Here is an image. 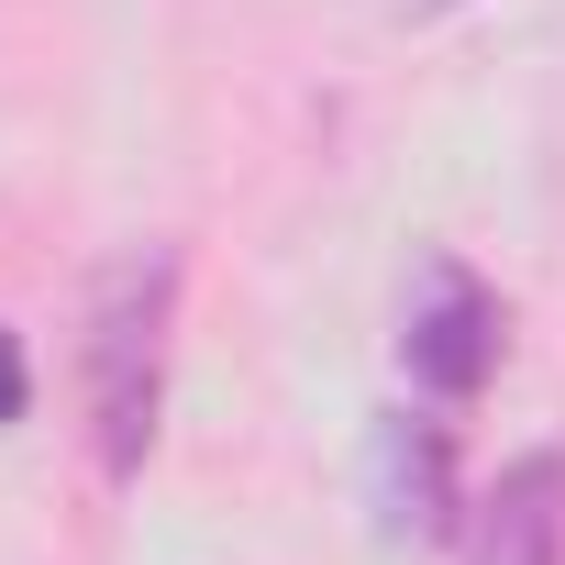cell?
<instances>
[{
  "mask_svg": "<svg viewBox=\"0 0 565 565\" xmlns=\"http://www.w3.org/2000/svg\"><path fill=\"white\" fill-rule=\"evenodd\" d=\"M167 322H178V255H122L89 300V433L100 466L134 477L156 455V411H167Z\"/></svg>",
  "mask_w": 565,
  "mask_h": 565,
  "instance_id": "1",
  "label": "cell"
},
{
  "mask_svg": "<svg viewBox=\"0 0 565 565\" xmlns=\"http://www.w3.org/2000/svg\"><path fill=\"white\" fill-rule=\"evenodd\" d=\"M399 355H411V377H422L433 399L488 388V366H499V300L477 289L466 266H433V289H422V311H411Z\"/></svg>",
  "mask_w": 565,
  "mask_h": 565,
  "instance_id": "2",
  "label": "cell"
},
{
  "mask_svg": "<svg viewBox=\"0 0 565 565\" xmlns=\"http://www.w3.org/2000/svg\"><path fill=\"white\" fill-rule=\"evenodd\" d=\"M466 565H565V455L499 466V488L466 510Z\"/></svg>",
  "mask_w": 565,
  "mask_h": 565,
  "instance_id": "3",
  "label": "cell"
},
{
  "mask_svg": "<svg viewBox=\"0 0 565 565\" xmlns=\"http://www.w3.org/2000/svg\"><path fill=\"white\" fill-rule=\"evenodd\" d=\"M377 521H388V543L455 532V444L433 422H388L377 433Z\"/></svg>",
  "mask_w": 565,
  "mask_h": 565,
  "instance_id": "4",
  "label": "cell"
},
{
  "mask_svg": "<svg viewBox=\"0 0 565 565\" xmlns=\"http://www.w3.org/2000/svg\"><path fill=\"white\" fill-rule=\"evenodd\" d=\"M0 422H23V344L0 333Z\"/></svg>",
  "mask_w": 565,
  "mask_h": 565,
  "instance_id": "5",
  "label": "cell"
}]
</instances>
